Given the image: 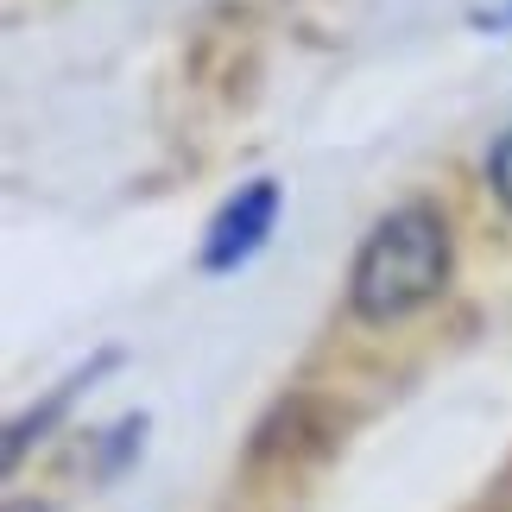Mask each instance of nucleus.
<instances>
[{"instance_id":"f257e3e1","label":"nucleus","mask_w":512,"mask_h":512,"mask_svg":"<svg viewBox=\"0 0 512 512\" xmlns=\"http://www.w3.org/2000/svg\"><path fill=\"white\" fill-rule=\"evenodd\" d=\"M456 272V234L449 215L424 196L386 209L348 260V317L367 329H399L405 317L430 310Z\"/></svg>"},{"instance_id":"20e7f679","label":"nucleus","mask_w":512,"mask_h":512,"mask_svg":"<svg viewBox=\"0 0 512 512\" xmlns=\"http://www.w3.org/2000/svg\"><path fill=\"white\" fill-rule=\"evenodd\" d=\"M140 443H146V418L133 411V418H121V424H114L108 437H102V481L121 475V468H127L133 456H140Z\"/></svg>"},{"instance_id":"423d86ee","label":"nucleus","mask_w":512,"mask_h":512,"mask_svg":"<svg viewBox=\"0 0 512 512\" xmlns=\"http://www.w3.org/2000/svg\"><path fill=\"white\" fill-rule=\"evenodd\" d=\"M475 26L481 32H512V0H506V7H494V13H475Z\"/></svg>"},{"instance_id":"0eeeda50","label":"nucleus","mask_w":512,"mask_h":512,"mask_svg":"<svg viewBox=\"0 0 512 512\" xmlns=\"http://www.w3.org/2000/svg\"><path fill=\"white\" fill-rule=\"evenodd\" d=\"M7 512H45V506H26V500H7Z\"/></svg>"},{"instance_id":"f03ea898","label":"nucleus","mask_w":512,"mask_h":512,"mask_svg":"<svg viewBox=\"0 0 512 512\" xmlns=\"http://www.w3.org/2000/svg\"><path fill=\"white\" fill-rule=\"evenodd\" d=\"M279 215H285V184H279V177H247V184L209 215L196 266H203L209 279H234L241 266H253V260L266 253L272 228H279Z\"/></svg>"},{"instance_id":"39448f33","label":"nucleus","mask_w":512,"mask_h":512,"mask_svg":"<svg viewBox=\"0 0 512 512\" xmlns=\"http://www.w3.org/2000/svg\"><path fill=\"white\" fill-rule=\"evenodd\" d=\"M487 190H494V203L512 215V127L487 146Z\"/></svg>"},{"instance_id":"7ed1b4c3","label":"nucleus","mask_w":512,"mask_h":512,"mask_svg":"<svg viewBox=\"0 0 512 512\" xmlns=\"http://www.w3.org/2000/svg\"><path fill=\"white\" fill-rule=\"evenodd\" d=\"M108 367H121V348H95L89 361L76 367V373H64V380H57V386H51V392H45V399H38L32 411H19V418L7 424V468L26 462V449H32V443H45V437H51V424L64 418V411H70L76 399H83V392H89L95 380H102Z\"/></svg>"}]
</instances>
